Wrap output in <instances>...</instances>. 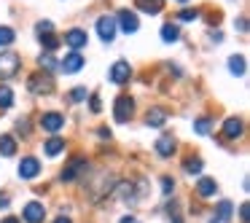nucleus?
Returning <instances> with one entry per match:
<instances>
[{
    "label": "nucleus",
    "instance_id": "obj_1",
    "mask_svg": "<svg viewBox=\"0 0 250 223\" xmlns=\"http://www.w3.org/2000/svg\"><path fill=\"white\" fill-rule=\"evenodd\" d=\"M132 116H135V100L126 97V94H121V97L113 102V119H116V124H126Z\"/></svg>",
    "mask_w": 250,
    "mask_h": 223
},
{
    "label": "nucleus",
    "instance_id": "obj_20",
    "mask_svg": "<svg viewBox=\"0 0 250 223\" xmlns=\"http://www.w3.org/2000/svg\"><path fill=\"white\" fill-rule=\"evenodd\" d=\"M17 153V140L11 135H0V156H14Z\"/></svg>",
    "mask_w": 250,
    "mask_h": 223
},
{
    "label": "nucleus",
    "instance_id": "obj_18",
    "mask_svg": "<svg viewBox=\"0 0 250 223\" xmlns=\"http://www.w3.org/2000/svg\"><path fill=\"white\" fill-rule=\"evenodd\" d=\"M178 38H180V27H178V24H172V22L162 24V41H164V43H175Z\"/></svg>",
    "mask_w": 250,
    "mask_h": 223
},
{
    "label": "nucleus",
    "instance_id": "obj_37",
    "mask_svg": "<svg viewBox=\"0 0 250 223\" xmlns=\"http://www.w3.org/2000/svg\"><path fill=\"white\" fill-rule=\"evenodd\" d=\"M8 202H11V199H8L6 194H0V210H6V207H8Z\"/></svg>",
    "mask_w": 250,
    "mask_h": 223
},
{
    "label": "nucleus",
    "instance_id": "obj_19",
    "mask_svg": "<svg viewBox=\"0 0 250 223\" xmlns=\"http://www.w3.org/2000/svg\"><path fill=\"white\" fill-rule=\"evenodd\" d=\"M43 151H46V156H60L65 151V140L62 137H51V140H46Z\"/></svg>",
    "mask_w": 250,
    "mask_h": 223
},
{
    "label": "nucleus",
    "instance_id": "obj_21",
    "mask_svg": "<svg viewBox=\"0 0 250 223\" xmlns=\"http://www.w3.org/2000/svg\"><path fill=\"white\" fill-rule=\"evenodd\" d=\"M229 70H231L234 76H245V70H248V65H245V57H242V54L229 57Z\"/></svg>",
    "mask_w": 250,
    "mask_h": 223
},
{
    "label": "nucleus",
    "instance_id": "obj_33",
    "mask_svg": "<svg viewBox=\"0 0 250 223\" xmlns=\"http://www.w3.org/2000/svg\"><path fill=\"white\" fill-rule=\"evenodd\" d=\"M51 30H54V24H51V22H38V24H35V33H38V35H46V33H51Z\"/></svg>",
    "mask_w": 250,
    "mask_h": 223
},
{
    "label": "nucleus",
    "instance_id": "obj_3",
    "mask_svg": "<svg viewBox=\"0 0 250 223\" xmlns=\"http://www.w3.org/2000/svg\"><path fill=\"white\" fill-rule=\"evenodd\" d=\"M19 67H22V60L17 54H11V51L0 54V78H14L19 73Z\"/></svg>",
    "mask_w": 250,
    "mask_h": 223
},
{
    "label": "nucleus",
    "instance_id": "obj_32",
    "mask_svg": "<svg viewBox=\"0 0 250 223\" xmlns=\"http://www.w3.org/2000/svg\"><path fill=\"white\" fill-rule=\"evenodd\" d=\"M172 188H175V180L169 178V175H164V178H162V191L169 196V194H172Z\"/></svg>",
    "mask_w": 250,
    "mask_h": 223
},
{
    "label": "nucleus",
    "instance_id": "obj_14",
    "mask_svg": "<svg viewBox=\"0 0 250 223\" xmlns=\"http://www.w3.org/2000/svg\"><path fill=\"white\" fill-rule=\"evenodd\" d=\"M196 194H199L202 199H210V196L218 194V183L212 178H202L199 183H196Z\"/></svg>",
    "mask_w": 250,
    "mask_h": 223
},
{
    "label": "nucleus",
    "instance_id": "obj_31",
    "mask_svg": "<svg viewBox=\"0 0 250 223\" xmlns=\"http://www.w3.org/2000/svg\"><path fill=\"white\" fill-rule=\"evenodd\" d=\"M17 135H22V137L30 135V121L27 119H19L17 121Z\"/></svg>",
    "mask_w": 250,
    "mask_h": 223
},
{
    "label": "nucleus",
    "instance_id": "obj_42",
    "mask_svg": "<svg viewBox=\"0 0 250 223\" xmlns=\"http://www.w3.org/2000/svg\"><path fill=\"white\" fill-rule=\"evenodd\" d=\"M178 3H188V0H178Z\"/></svg>",
    "mask_w": 250,
    "mask_h": 223
},
{
    "label": "nucleus",
    "instance_id": "obj_30",
    "mask_svg": "<svg viewBox=\"0 0 250 223\" xmlns=\"http://www.w3.org/2000/svg\"><path fill=\"white\" fill-rule=\"evenodd\" d=\"M178 17H180V22H194V19L199 17V8H183Z\"/></svg>",
    "mask_w": 250,
    "mask_h": 223
},
{
    "label": "nucleus",
    "instance_id": "obj_4",
    "mask_svg": "<svg viewBox=\"0 0 250 223\" xmlns=\"http://www.w3.org/2000/svg\"><path fill=\"white\" fill-rule=\"evenodd\" d=\"M116 27H121L126 35H129V33H137V30H140V19H137L135 14L129 11V8H121L119 17H116Z\"/></svg>",
    "mask_w": 250,
    "mask_h": 223
},
{
    "label": "nucleus",
    "instance_id": "obj_15",
    "mask_svg": "<svg viewBox=\"0 0 250 223\" xmlns=\"http://www.w3.org/2000/svg\"><path fill=\"white\" fill-rule=\"evenodd\" d=\"M146 124L148 126H164V124H167V110L159 108V105H156V108H151L146 113Z\"/></svg>",
    "mask_w": 250,
    "mask_h": 223
},
{
    "label": "nucleus",
    "instance_id": "obj_25",
    "mask_svg": "<svg viewBox=\"0 0 250 223\" xmlns=\"http://www.w3.org/2000/svg\"><path fill=\"white\" fill-rule=\"evenodd\" d=\"M14 41H17V33H14L11 27H0V49H6V46H11Z\"/></svg>",
    "mask_w": 250,
    "mask_h": 223
},
{
    "label": "nucleus",
    "instance_id": "obj_41",
    "mask_svg": "<svg viewBox=\"0 0 250 223\" xmlns=\"http://www.w3.org/2000/svg\"><path fill=\"white\" fill-rule=\"evenodd\" d=\"M54 223H73V221H70V218H65V215H60V218H57Z\"/></svg>",
    "mask_w": 250,
    "mask_h": 223
},
{
    "label": "nucleus",
    "instance_id": "obj_2",
    "mask_svg": "<svg viewBox=\"0 0 250 223\" xmlns=\"http://www.w3.org/2000/svg\"><path fill=\"white\" fill-rule=\"evenodd\" d=\"M27 89L33 94H51L54 92V81H51L49 73H35V76H30Z\"/></svg>",
    "mask_w": 250,
    "mask_h": 223
},
{
    "label": "nucleus",
    "instance_id": "obj_24",
    "mask_svg": "<svg viewBox=\"0 0 250 223\" xmlns=\"http://www.w3.org/2000/svg\"><path fill=\"white\" fill-rule=\"evenodd\" d=\"M41 43H43V49L49 51H54V49H60V38H57L54 33H46V35H41Z\"/></svg>",
    "mask_w": 250,
    "mask_h": 223
},
{
    "label": "nucleus",
    "instance_id": "obj_28",
    "mask_svg": "<svg viewBox=\"0 0 250 223\" xmlns=\"http://www.w3.org/2000/svg\"><path fill=\"white\" fill-rule=\"evenodd\" d=\"M41 67H43L46 73H51V70H57V67H60V62L54 60V54H41Z\"/></svg>",
    "mask_w": 250,
    "mask_h": 223
},
{
    "label": "nucleus",
    "instance_id": "obj_7",
    "mask_svg": "<svg viewBox=\"0 0 250 223\" xmlns=\"http://www.w3.org/2000/svg\"><path fill=\"white\" fill-rule=\"evenodd\" d=\"M86 167H89V162H86V159H83V156H76V159H73V162L67 164L65 169H62V175H60V178H62V183H70V180H76V178H78V175H81Z\"/></svg>",
    "mask_w": 250,
    "mask_h": 223
},
{
    "label": "nucleus",
    "instance_id": "obj_38",
    "mask_svg": "<svg viewBox=\"0 0 250 223\" xmlns=\"http://www.w3.org/2000/svg\"><path fill=\"white\" fill-rule=\"evenodd\" d=\"M0 223H19V218H14V215H8V218H3Z\"/></svg>",
    "mask_w": 250,
    "mask_h": 223
},
{
    "label": "nucleus",
    "instance_id": "obj_9",
    "mask_svg": "<svg viewBox=\"0 0 250 223\" xmlns=\"http://www.w3.org/2000/svg\"><path fill=\"white\" fill-rule=\"evenodd\" d=\"M41 175V162L35 156H24L22 164H19V178L22 180H33Z\"/></svg>",
    "mask_w": 250,
    "mask_h": 223
},
{
    "label": "nucleus",
    "instance_id": "obj_8",
    "mask_svg": "<svg viewBox=\"0 0 250 223\" xmlns=\"http://www.w3.org/2000/svg\"><path fill=\"white\" fill-rule=\"evenodd\" d=\"M41 126H43V132H51V135H57V132L65 126V116L57 113V110H49V113L41 116Z\"/></svg>",
    "mask_w": 250,
    "mask_h": 223
},
{
    "label": "nucleus",
    "instance_id": "obj_12",
    "mask_svg": "<svg viewBox=\"0 0 250 223\" xmlns=\"http://www.w3.org/2000/svg\"><path fill=\"white\" fill-rule=\"evenodd\" d=\"M242 132H245L242 119H226V124H223V137L226 140H237V137H242Z\"/></svg>",
    "mask_w": 250,
    "mask_h": 223
},
{
    "label": "nucleus",
    "instance_id": "obj_26",
    "mask_svg": "<svg viewBox=\"0 0 250 223\" xmlns=\"http://www.w3.org/2000/svg\"><path fill=\"white\" fill-rule=\"evenodd\" d=\"M194 132H196V135H210V132H212V121L205 119V116H202V119H196L194 121Z\"/></svg>",
    "mask_w": 250,
    "mask_h": 223
},
{
    "label": "nucleus",
    "instance_id": "obj_34",
    "mask_svg": "<svg viewBox=\"0 0 250 223\" xmlns=\"http://www.w3.org/2000/svg\"><path fill=\"white\" fill-rule=\"evenodd\" d=\"M89 108H92V113H100V110H103V105H100V97H97V94H92V100H89Z\"/></svg>",
    "mask_w": 250,
    "mask_h": 223
},
{
    "label": "nucleus",
    "instance_id": "obj_29",
    "mask_svg": "<svg viewBox=\"0 0 250 223\" xmlns=\"http://www.w3.org/2000/svg\"><path fill=\"white\" fill-rule=\"evenodd\" d=\"M86 97H89V94H86V89H83V86L70 89V92H67V100H70V102H83Z\"/></svg>",
    "mask_w": 250,
    "mask_h": 223
},
{
    "label": "nucleus",
    "instance_id": "obj_36",
    "mask_svg": "<svg viewBox=\"0 0 250 223\" xmlns=\"http://www.w3.org/2000/svg\"><path fill=\"white\" fill-rule=\"evenodd\" d=\"M234 27L239 30V33H248V19H237V24Z\"/></svg>",
    "mask_w": 250,
    "mask_h": 223
},
{
    "label": "nucleus",
    "instance_id": "obj_11",
    "mask_svg": "<svg viewBox=\"0 0 250 223\" xmlns=\"http://www.w3.org/2000/svg\"><path fill=\"white\" fill-rule=\"evenodd\" d=\"M65 43L70 46L73 51L83 49V46H86V33H83L81 27H73V30H67V33H65Z\"/></svg>",
    "mask_w": 250,
    "mask_h": 223
},
{
    "label": "nucleus",
    "instance_id": "obj_39",
    "mask_svg": "<svg viewBox=\"0 0 250 223\" xmlns=\"http://www.w3.org/2000/svg\"><path fill=\"white\" fill-rule=\"evenodd\" d=\"M121 223H140L137 218H132V215H126V218H121Z\"/></svg>",
    "mask_w": 250,
    "mask_h": 223
},
{
    "label": "nucleus",
    "instance_id": "obj_35",
    "mask_svg": "<svg viewBox=\"0 0 250 223\" xmlns=\"http://www.w3.org/2000/svg\"><path fill=\"white\" fill-rule=\"evenodd\" d=\"M239 218H242V223H248V218H250V207L248 204L239 207Z\"/></svg>",
    "mask_w": 250,
    "mask_h": 223
},
{
    "label": "nucleus",
    "instance_id": "obj_22",
    "mask_svg": "<svg viewBox=\"0 0 250 223\" xmlns=\"http://www.w3.org/2000/svg\"><path fill=\"white\" fill-rule=\"evenodd\" d=\"M231 210H234L231 202H221V204H218V215L212 218L210 223H226L229 218H231Z\"/></svg>",
    "mask_w": 250,
    "mask_h": 223
},
{
    "label": "nucleus",
    "instance_id": "obj_10",
    "mask_svg": "<svg viewBox=\"0 0 250 223\" xmlns=\"http://www.w3.org/2000/svg\"><path fill=\"white\" fill-rule=\"evenodd\" d=\"M24 221L27 223H43L46 221V210H43V204L41 202H30L27 207H24Z\"/></svg>",
    "mask_w": 250,
    "mask_h": 223
},
{
    "label": "nucleus",
    "instance_id": "obj_27",
    "mask_svg": "<svg viewBox=\"0 0 250 223\" xmlns=\"http://www.w3.org/2000/svg\"><path fill=\"white\" fill-rule=\"evenodd\" d=\"M202 167H205V164H202V159H199V156L186 159V164H183V169H186L188 175H199V172H202Z\"/></svg>",
    "mask_w": 250,
    "mask_h": 223
},
{
    "label": "nucleus",
    "instance_id": "obj_6",
    "mask_svg": "<svg viewBox=\"0 0 250 223\" xmlns=\"http://www.w3.org/2000/svg\"><path fill=\"white\" fill-rule=\"evenodd\" d=\"M116 17H100L97 19V35L105 41V43H113L116 38Z\"/></svg>",
    "mask_w": 250,
    "mask_h": 223
},
{
    "label": "nucleus",
    "instance_id": "obj_40",
    "mask_svg": "<svg viewBox=\"0 0 250 223\" xmlns=\"http://www.w3.org/2000/svg\"><path fill=\"white\" fill-rule=\"evenodd\" d=\"M97 135H100V137H108V140H110V129H105V126H103V129L97 132Z\"/></svg>",
    "mask_w": 250,
    "mask_h": 223
},
{
    "label": "nucleus",
    "instance_id": "obj_13",
    "mask_svg": "<svg viewBox=\"0 0 250 223\" xmlns=\"http://www.w3.org/2000/svg\"><path fill=\"white\" fill-rule=\"evenodd\" d=\"M81 67H83V57L78 54V51H70V54L60 62V70H65V73H78Z\"/></svg>",
    "mask_w": 250,
    "mask_h": 223
},
{
    "label": "nucleus",
    "instance_id": "obj_5",
    "mask_svg": "<svg viewBox=\"0 0 250 223\" xmlns=\"http://www.w3.org/2000/svg\"><path fill=\"white\" fill-rule=\"evenodd\" d=\"M132 78V65L126 60H116L113 67H110V81L113 83H129Z\"/></svg>",
    "mask_w": 250,
    "mask_h": 223
},
{
    "label": "nucleus",
    "instance_id": "obj_16",
    "mask_svg": "<svg viewBox=\"0 0 250 223\" xmlns=\"http://www.w3.org/2000/svg\"><path fill=\"white\" fill-rule=\"evenodd\" d=\"M156 153H159L162 159L172 156V153H175V137H172V135L159 137V140H156Z\"/></svg>",
    "mask_w": 250,
    "mask_h": 223
},
{
    "label": "nucleus",
    "instance_id": "obj_23",
    "mask_svg": "<svg viewBox=\"0 0 250 223\" xmlns=\"http://www.w3.org/2000/svg\"><path fill=\"white\" fill-rule=\"evenodd\" d=\"M11 105H14V92H11V86L0 83V110H8Z\"/></svg>",
    "mask_w": 250,
    "mask_h": 223
},
{
    "label": "nucleus",
    "instance_id": "obj_17",
    "mask_svg": "<svg viewBox=\"0 0 250 223\" xmlns=\"http://www.w3.org/2000/svg\"><path fill=\"white\" fill-rule=\"evenodd\" d=\"M135 6L140 8L143 14H162L164 0H135Z\"/></svg>",
    "mask_w": 250,
    "mask_h": 223
}]
</instances>
